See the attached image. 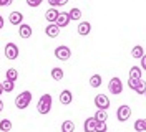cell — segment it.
Segmentation results:
<instances>
[{
  "mask_svg": "<svg viewBox=\"0 0 146 132\" xmlns=\"http://www.w3.org/2000/svg\"><path fill=\"white\" fill-rule=\"evenodd\" d=\"M36 109H38L40 114H48L50 109H52V96H50V94H43V96L38 99Z\"/></svg>",
  "mask_w": 146,
  "mask_h": 132,
  "instance_id": "1",
  "label": "cell"
},
{
  "mask_svg": "<svg viewBox=\"0 0 146 132\" xmlns=\"http://www.w3.org/2000/svg\"><path fill=\"white\" fill-rule=\"evenodd\" d=\"M32 102V93L30 91H23V93H20L15 99V106H17L18 109H25L28 107V104Z\"/></svg>",
  "mask_w": 146,
  "mask_h": 132,
  "instance_id": "2",
  "label": "cell"
},
{
  "mask_svg": "<svg viewBox=\"0 0 146 132\" xmlns=\"http://www.w3.org/2000/svg\"><path fill=\"white\" fill-rule=\"evenodd\" d=\"M55 56H56L60 61H66V60H70V56H72V50H70L68 46H65V45L56 46V48H55Z\"/></svg>",
  "mask_w": 146,
  "mask_h": 132,
  "instance_id": "3",
  "label": "cell"
},
{
  "mask_svg": "<svg viewBox=\"0 0 146 132\" xmlns=\"http://www.w3.org/2000/svg\"><path fill=\"white\" fill-rule=\"evenodd\" d=\"M108 89H110V93H113V94H121L123 93V83H121V79L113 78L108 83Z\"/></svg>",
  "mask_w": 146,
  "mask_h": 132,
  "instance_id": "4",
  "label": "cell"
},
{
  "mask_svg": "<svg viewBox=\"0 0 146 132\" xmlns=\"http://www.w3.org/2000/svg\"><path fill=\"white\" fill-rule=\"evenodd\" d=\"M5 56L7 60H17L18 58V46L15 43H7L5 45Z\"/></svg>",
  "mask_w": 146,
  "mask_h": 132,
  "instance_id": "5",
  "label": "cell"
},
{
  "mask_svg": "<svg viewBox=\"0 0 146 132\" xmlns=\"http://www.w3.org/2000/svg\"><path fill=\"white\" fill-rule=\"evenodd\" d=\"M129 116H131V109H129V106H119L118 111H116V117H118L119 122H125L129 119Z\"/></svg>",
  "mask_w": 146,
  "mask_h": 132,
  "instance_id": "6",
  "label": "cell"
},
{
  "mask_svg": "<svg viewBox=\"0 0 146 132\" xmlns=\"http://www.w3.org/2000/svg\"><path fill=\"white\" fill-rule=\"evenodd\" d=\"M95 106H96L98 109L106 111V109L110 107V99H108V96H105V94H98V96L95 97Z\"/></svg>",
  "mask_w": 146,
  "mask_h": 132,
  "instance_id": "7",
  "label": "cell"
},
{
  "mask_svg": "<svg viewBox=\"0 0 146 132\" xmlns=\"http://www.w3.org/2000/svg\"><path fill=\"white\" fill-rule=\"evenodd\" d=\"M55 23H56V26H60V28H63V26L68 25V23H70V15H68V12H60L58 17H56V20H55Z\"/></svg>",
  "mask_w": 146,
  "mask_h": 132,
  "instance_id": "8",
  "label": "cell"
},
{
  "mask_svg": "<svg viewBox=\"0 0 146 132\" xmlns=\"http://www.w3.org/2000/svg\"><path fill=\"white\" fill-rule=\"evenodd\" d=\"M45 33H46V36H50V38H56L58 33H60V26H56V23H50V25L45 28Z\"/></svg>",
  "mask_w": 146,
  "mask_h": 132,
  "instance_id": "9",
  "label": "cell"
},
{
  "mask_svg": "<svg viewBox=\"0 0 146 132\" xmlns=\"http://www.w3.org/2000/svg\"><path fill=\"white\" fill-rule=\"evenodd\" d=\"M96 119L95 117H88L86 121H85V124H83V129H85V132H95V129H96Z\"/></svg>",
  "mask_w": 146,
  "mask_h": 132,
  "instance_id": "10",
  "label": "cell"
},
{
  "mask_svg": "<svg viewBox=\"0 0 146 132\" xmlns=\"http://www.w3.org/2000/svg\"><path fill=\"white\" fill-rule=\"evenodd\" d=\"M72 101H73V94L68 91V89H65V91H62V93H60V102H62V104L68 106Z\"/></svg>",
  "mask_w": 146,
  "mask_h": 132,
  "instance_id": "11",
  "label": "cell"
},
{
  "mask_svg": "<svg viewBox=\"0 0 146 132\" xmlns=\"http://www.w3.org/2000/svg\"><path fill=\"white\" fill-rule=\"evenodd\" d=\"M90 32H91L90 22H80V23H78V33H80L82 36H86Z\"/></svg>",
  "mask_w": 146,
  "mask_h": 132,
  "instance_id": "12",
  "label": "cell"
},
{
  "mask_svg": "<svg viewBox=\"0 0 146 132\" xmlns=\"http://www.w3.org/2000/svg\"><path fill=\"white\" fill-rule=\"evenodd\" d=\"M9 20H10L12 25H22V22H23V15H22L20 12H12L10 17H9Z\"/></svg>",
  "mask_w": 146,
  "mask_h": 132,
  "instance_id": "13",
  "label": "cell"
},
{
  "mask_svg": "<svg viewBox=\"0 0 146 132\" xmlns=\"http://www.w3.org/2000/svg\"><path fill=\"white\" fill-rule=\"evenodd\" d=\"M58 13H60V12L55 9V7H50V9L45 12V18L50 22V23H55V20H56V17H58Z\"/></svg>",
  "mask_w": 146,
  "mask_h": 132,
  "instance_id": "14",
  "label": "cell"
},
{
  "mask_svg": "<svg viewBox=\"0 0 146 132\" xmlns=\"http://www.w3.org/2000/svg\"><path fill=\"white\" fill-rule=\"evenodd\" d=\"M18 33L22 38H28V36H32V26L27 25V23H22L20 25V30H18Z\"/></svg>",
  "mask_w": 146,
  "mask_h": 132,
  "instance_id": "15",
  "label": "cell"
},
{
  "mask_svg": "<svg viewBox=\"0 0 146 132\" xmlns=\"http://www.w3.org/2000/svg\"><path fill=\"white\" fill-rule=\"evenodd\" d=\"M13 88H15V81H12V79L2 81V89H3V93H12Z\"/></svg>",
  "mask_w": 146,
  "mask_h": 132,
  "instance_id": "16",
  "label": "cell"
},
{
  "mask_svg": "<svg viewBox=\"0 0 146 132\" xmlns=\"http://www.w3.org/2000/svg\"><path fill=\"white\" fill-rule=\"evenodd\" d=\"M131 56H133V58H136V60H141V58L145 56V50H143V46H139V45L135 46V48L131 50Z\"/></svg>",
  "mask_w": 146,
  "mask_h": 132,
  "instance_id": "17",
  "label": "cell"
},
{
  "mask_svg": "<svg viewBox=\"0 0 146 132\" xmlns=\"http://www.w3.org/2000/svg\"><path fill=\"white\" fill-rule=\"evenodd\" d=\"M129 79H141V68L139 66H133L129 70Z\"/></svg>",
  "mask_w": 146,
  "mask_h": 132,
  "instance_id": "18",
  "label": "cell"
},
{
  "mask_svg": "<svg viewBox=\"0 0 146 132\" xmlns=\"http://www.w3.org/2000/svg\"><path fill=\"white\" fill-rule=\"evenodd\" d=\"M90 86L91 88H100L101 86V76L100 74H93L90 78Z\"/></svg>",
  "mask_w": 146,
  "mask_h": 132,
  "instance_id": "19",
  "label": "cell"
},
{
  "mask_svg": "<svg viewBox=\"0 0 146 132\" xmlns=\"http://www.w3.org/2000/svg\"><path fill=\"white\" fill-rule=\"evenodd\" d=\"M75 131V122L73 121H65L62 124V132H73Z\"/></svg>",
  "mask_w": 146,
  "mask_h": 132,
  "instance_id": "20",
  "label": "cell"
},
{
  "mask_svg": "<svg viewBox=\"0 0 146 132\" xmlns=\"http://www.w3.org/2000/svg\"><path fill=\"white\" fill-rule=\"evenodd\" d=\"M0 131L2 132H10L12 131V122H10L9 119H2V122H0Z\"/></svg>",
  "mask_w": 146,
  "mask_h": 132,
  "instance_id": "21",
  "label": "cell"
},
{
  "mask_svg": "<svg viewBox=\"0 0 146 132\" xmlns=\"http://www.w3.org/2000/svg\"><path fill=\"white\" fill-rule=\"evenodd\" d=\"M52 78H53L55 81L63 79V70H62V68H53V70H52Z\"/></svg>",
  "mask_w": 146,
  "mask_h": 132,
  "instance_id": "22",
  "label": "cell"
},
{
  "mask_svg": "<svg viewBox=\"0 0 146 132\" xmlns=\"http://www.w3.org/2000/svg\"><path fill=\"white\" fill-rule=\"evenodd\" d=\"M68 15H70V20H80L82 18V10L80 9H72L68 12Z\"/></svg>",
  "mask_w": 146,
  "mask_h": 132,
  "instance_id": "23",
  "label": "cell"
},
{
  "mask_svg": "<svg viewBox=\"0 0 146 132\" xmlns=\"http://www.w3.org/2000/svg\"><path fill=\"white\" fill-rule=\"evenodd\" d=\"M17 78H18V71L15 70V68H10V70H7V79L17 81Z\"/></svg>",
  "mask_w": 146,
  "mask_h": 132,
  "instance_id": "24",
  "label": "cell"
},
{
  "mask_svg": "<svg viewBox=\"0 0 146 132\" xmlns=\"http://www.w3.org/2000/svg\"><path fill=\"white\" fill-rule=\"evenodd\" d=\"M95 132H108V129H106V121H98Z\"/></svg>",
  "mask_w": 146,
  "mask_h": 132,
  "instance_id": "25",
  "label": "cell"
},
{
  "mask_svg": "<svg viewBox=\"0 0 146 132\" xmlns=\"http://www.w3.org/2000/svg\"><path fill=\"white\" fill-rule=\"evenodd\" d=\"M95 119H96V121H106V119H108V114H106V111H103V109H98V112L95 114Z\"/></svg>",
  "mask_w": 146,
  "mask_h": 132,
  "instance_id": "26",
  "label": "cell"
},
{
  "mask_svg": "<svg viewBox=\"0 0 146 132\" xmlns=\"http://www.w3.org/2000/svg\"><path fill=\"white\" fill-rule=\"evenodd\" d=\"M135 93H138V94H145V93H146V83L143 81V79L139 81V84L136 86V89H135Z\"/></svg>",
  "mask_w": 146,
  "mask_h": 132,
  "instance_id": "27",
  "label": "cell"
},
{
  "mask_svg": "<svg viewBox=\"0 0 146 132\" xmlns=\"http://www.w3.org/2000/svg\"><path fill=\"white\" fill-rule=\"evenodd\" d=\"M48 2H50L52 7H60V5H65L68 0H48Z\"/></svg>",
  "mask_w": 146,
  "mask_h": 132,
  "instance_id": "28",
  "label": "cell"
},
{
  "mask_svg": "<svg viewBox=\"0 0 146 132\" xmlns=\"http://www.w3.org/2000/svg\"><path fill=\"white\" fill-rule=\"evenodd\" d=\"M139 81H141V79H129V81H128V86L135 91V89H136V86L139 84Z\"/></svg>",
  "mask_w": 146,
  "mask_h": 132,
  "instance_id": "29",
  "label": "cell"
},
{
  "mask_svg": "<svg viewBox=\"0 0 146 132\" xmlns=\"http://www.w3.org/2000/svg\"><path fill=\"white\" fill-rule=\"evenodd\" d=\"M135 131L143 132V119H138L136 122H135Z\"/></svg>",
  "mask_w": 146,
  "mask_h": 132,
  "instance_id": "30",
  "label": "cell"
},
{
  "mask_svg": "<svg viewBox=\"0 0 146 132\" xmlns=\"http://www.w3.org/2000/svg\"><path fill=\"white\" fill-rule=\"evenodd\" d=\"M42 2L43 0H27L28 7H38V5H42Z\"/></svg>",
  "mask_w": 146,
  "mask_h": 132,
  "instance_id": "31",
  "label": "cell"
},
{
  "mask_svg": "<svg viewBox=\"0 0 146 132\" xmlns=\"http://www.w3.org/2000/svg\"><path fill=\"white\" fill-rule=\"evenodd\" d=\"M13 0H0V7H7V5H10Z\"/></svg>",
  "mask_w": 146,
  "mask_h": 132,
  "instance_id": "32",
  "label": "cell"
},
{
  "mask_svg": "<svg viewBox=\"0 0 146 132\" xmlns=\"http://www.w3.org/2000/svg\"><path fill=\"white\" fill-rule=\"evenodd\" d=\"M141 70H145L146 71V55L141 58Z\"/></svg>",
  "mask_w": 146,
  "mask_h": 132,
  "instance_id": "33",
  "label": "cell"
},
{
  "mask_svg": "<svg viewBox=\"0 0 146 132\" xmlns=\"http://www.w3.org/2000/svg\"><path fill=\"white\" fill-rule=\"evenodd\" d=\"M3 28V18H2V15H0V30Z\"/></svg>",
  "mask_w": 146,
  "mask_h": 132,
  "instance_id": "34",
  "label": "cell"
},
{
  "mask_svg": "<svg viewBox=\"0 0 146 132\" xmlns=\"http://www.w3.org/2000/svg\"><path fill=\"white\" fill-rule=\"evenodd\" d=\"M143 131H146V119H143Z\"/></svg>",
  "mask_w": 146,
  "mask_h": 132,
  "instance_id": "35",
  "label": "cell"
},
{
  "mask_svg": "<svg viewBox=\"0 0 146 132\" xmlns=\"http://www.w3.org/2000/svg\"><path fill=\"white\" fill-rule=\"evenodd\" d=\"M3 109V102H2V99H0V111Z\"/></svg>",
  "mask_w": 146,
  "mask_h": 132,
  "instance_id": "36",
  "label": "cell"
},
{
  "mask_svg": "<svg viewBox=\"0 0 146 132\" xmlns=\"http://www.w3.org/2000/svg\"><path fill=\"white\" fill-rule=\"evenodd\" d=\"M0 93H3V89H2V83H0Z\"/></svg>",
  "mask_w": 146,
  "mask_h": 132,
  "instance_id": "37",
  "label": "cell"
},
{
  "mask_svg": "<svg viewBox=\"0 0 146 132\" xmlns=\"http://www.w3.org/2000/svg\"><path fill=\"white\" fill-rule=\"evenodd\" d=\"M0 96H2V93H0Z\"/></svg>",
  "mask_w": 146,
  "mask_h": 132,
  "instance_id": "38",
  "label": "cell"
},
{
  "mask_svg": "<svg viewBox=\"0 0 146 132\" xmlns=\"http://www.w3.org/2000/svg\"><path fill=\"white\" fill-rule=\"evenodd\" d=\"M145 96H146V93H145Z\"/></svg>",
  "mask_w": 146,
  "mask_h": 132,
  "instance_id": "39",
  "label": "cell"
}]
</instances>
